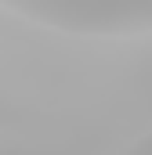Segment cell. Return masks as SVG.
<instances>
[{
  "label": "cell",
  "instance_id": "cell-1",
  "mask_svg": "<svg viewBox=\"0 0 152 155\" xmlns=\"http://www.w3.org/2000/svg\"><path fill=\"white\" fill-rule=\"evenodd\" d=\"M7 11L62 33L123 36L152 29V0H18L7 4Z\"/></svg>",
  "mask_w": 152,
  "mask_h": 155
},
{
  "label": "cell",
  "instance_id": "cell-2",
  "mask_svg": "<svg viewBox=\"0 0 152 155\" xmlns=\"http://www.w3.org/2000/svg\"><path fill=\"white\" fill-rule=\"evenodd\" d=\"M127 155H152V134L138 137V141H134V148H130Z\"/></svg>",
  "mask_w": 152,
  "mask_h": 155
}]
</instances>
